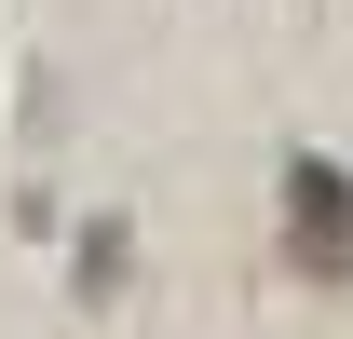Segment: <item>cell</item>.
I'll return each instance as SVG.
<instances>
[{"mask_svg":"<svg viewBox=\"0 0 353 339\" xmlns=\"http://www.w3.org/2000/svg\"><path fill=\"white\" fill-rule=\"evenodd\" d=\"M109 285H123V217H95V231H82V298H109Z\"/></svg>","mask_w":353,"mask_h":339,"instance_id":"obj_2","label":"cell"},{"mask_svg":"<svg viewBox=\"0 0 353 339\" xmlns=\"http://www.w3.org/2000/svg\"><path fill=\"white\" fill-rule=\"evenodd\" d=\"M285 271L353 285V176L326 150H285Z\"/></svg>","mask_w":353,"mask_h":339,"instance_id":"obj_1","label":"cell"}]
</instances>
